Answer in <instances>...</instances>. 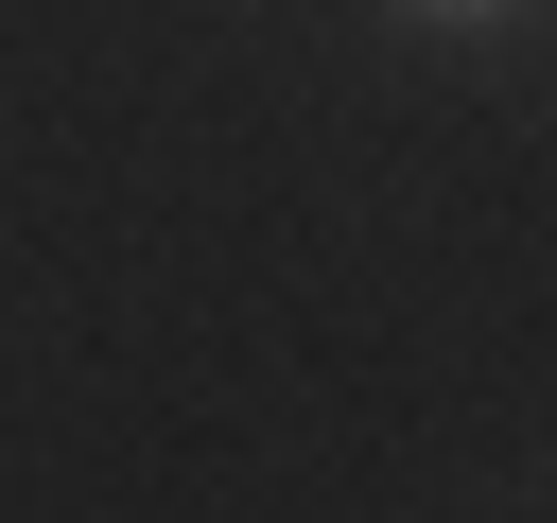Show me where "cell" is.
<instances>
[{"label": "cell", "mask_w": 557, "mask_h": 523, "mask_svg": "<svg viewBox=\"0 0 557 523\" xmlns=\"http://www.w3.org/2000/svg\"><path fill=\"white\" fill-rule=\"evenodd\" d=\"M453 17H470V0H453Z\"/></svg>", "instance_id": "obj_1"}]
</instances>
